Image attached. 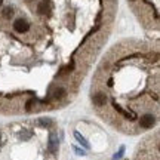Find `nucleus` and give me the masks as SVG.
Segmentation results:
<instances>
[{
	"label": "nucleus",
	"instance_id": "obj_1",
	"mask_svg": "<svg viewBox=\"0 0 160 160\" xmlns=\"http://www.w3.org/2000/svg\"><path fill=\"white\" fill-rule=\"evenodd\" d=\"M13 30L17 33H27L30 30V24L27 22V19L18 18V19H15V22H13Z\"/></svg>",
	"mask_w": 160,
	"mask_h": 160
},
{
	"label": "nucleus",
	"instance_id": "obj_2",
	"mask_svg": "<svg viewBox=\"0 0 160 160\" xmlns=\"http://www.w3.org/2000/svg\"><path fill=\"white\" fill-rule=\"evenodd\" d=\"M156 123V119L153 114H142L141 117H139V125L142 126V128H145V129H148V128H153Z\"/></svg>",
	"mask_w": 160,
	"mask_h": 160
},
{
	"label": "nucleus",
	"instance_id": "obj_3",
	"mask_svg": "<svg viewBox=\"0 0 160 160\" xmlns=\"http://www.w3.org/2000/svg\"><path fill=\"white\" fill-rule=\"evenodd\" d=\"M107 102V97H105V93L104 92H95V95H93V104L97 105V107H102L105 105Z\"/></svg>",
	"mask_w": 160,
	"mask_h": 160
},
{
	"label": "nucleus",
	"instance_id": "obj_4",
	"mask_svg": "<svg viewBox=\"0 0 160 160\" xmlns=\"http://www.w3.org/2000/svg\"><path fill=\"white\" fill-rule=\"evenodd\" d=\"M48 147H49V151H51V153H57V150H58V137H57V133H52L51 137H49Z\"/></svg>",
	"mask_w": 160,
	"mask_h": 160
},
{
	"label": "nucleus",
	"instance_id": "obj_5",
	"mask_svg": "<svg viewBox=\"0 0 160 160\" xmlns=\"http://www.w3.org/2000/svg\"><path fill=\"white\" fill-rule=\"evenodd\" d=\"M2 15H3V18H6V19H11L12 15H13V9H12L11 6H6L5 9H3V12H2Z\"/></svg>",
	"mask_w": 160,
	"mask_h": 160
},
{
	"label": "nucleus",
	"instance_id": "obj_6",
	"mask_svg": "<svg viewBox=\"0 0 160 160\" xmlns=\"http://www.w3.org/2000/svg\"><path fill=\"white\" fill-rule=\"evenodd\" d=\"M74 137H76V139H77V141H79V142L82 144L83 147H85V148H89V144H88V141H86L85 138H83L82 135H80L79 132H74Z\"/></svg>",
	"mask_w": 160,
	"mask_h": 160
},
{
	"label": "nucleus",
	"instance_id": "obj_7",
	"mask_svg": "<svg viewBox=\"0 0 160 160\" xmlns=\"http://www.w3.org/2000/svg\"><path fill=\"white\" fill-rule=\"evenodd\" d=\"M65 97V91H64L62 88H59V89H57V91L53 92V99H62V98Z\"/></svg>",
	"mask_w": 160,
	"mask_h": 160
},
{
	"label": "nucleus",
	"instance_id": "obj_8",
	"mask_svg": "<svg viewBox=\"0 0 160 160\" xmlns=\"http://www.w3.org/2000/svg\"><path fill=\"white\" fill-rule=\"evenodd\" d=\"M37 123L42 126H51L52 125V120L51 119H46V117H42V119L37 120Z\"/></svg>",
	"mask_w": 160,
	"mask_h": 160
},
{
	"label": "nucleus",
	"instance_id": "obj_9",
	"mask_svg": "<svg viewBox=\"0 0 160 160\" xmlns=\"http://www.w3.org/2000/svg\"><path fill=\"white\" fill-rule=\"evenodd\" d=\"M37 12H39L40 15H45L46 12H48V8H46V3H39V6H37Z\"/></svg>",
	"mask_w": 160,
	"mask_h": 160
},
{
	"label": "nucleus",
	"instance_id": "obj_10",
	"mask_svg": "<svg viewBox=\"0 0 160 160\" xmlns=\"http://www.w3.org/2000/svg\"><path fill=\"white\" fill-rule=\"evenodd\" d=\"M123 153H125V147H120L119 153H116V154H114V157H113V159H114V160H117V159H122V156H123Z\"/></svg>",
	"mask_w": 160,
	"mask_h": 160
},
{
	"label": "nucleus",
	"instance_id": "obj_11",
	"mask_svg": "<svg viewBox=\"0 0 160 160\" xmlns=\"http://www.w3.org/2000/svg\"><path fill=\"white\" fill-rule=\"evenodd\" d=\"M74 151H76V153H77L79 156H85V154H86L85 151H83V150H80L79 147H74Z\"/></svg>",
	"mask_w": 160,
	"mask_h": 160
},
{
	"label": "nucleus",
	"instance_id": "obj_12",
	"mask_svg": "<svg viewBox=\"0 0 160 160\" xmlns=\"http://www.w3.org/2000/svg\"><path fill=\"white\" fill-rule=\"evenodd\" d=\"M2 3H3V0H0V5H2Z\"/></svg>",
	"mask_w": 160,
	"mask_h": 160
},
{
	"label": "nucleus",
	"instance_id": "obj_13",
	"mask_svg": "<svg viewBox=\"0 0 160 160\" xmlns=\"http://www.w3.org/2000/svg\"><path fill=\"white\" fill-rule=\"evenodd\" d=\"M131 2H135V0H131Z\"/></svg>",
	"mask_w": 160,
	"mask_h": 160
},
{
	"label": "nucleus",
	"instance_id": "obj_14",
	"mask_svg": "<svg viewBox=\"0 0 160 160\" xmlns=\"http://www.w3.org/2000/svg\"><path fill=\"white\" fill-rule=\"evenodd\" d=\"M28 2H30V0H28Z\"/></svg>",
	"mask_w": 160,
	"mask_h": 160
}]
</instances>
